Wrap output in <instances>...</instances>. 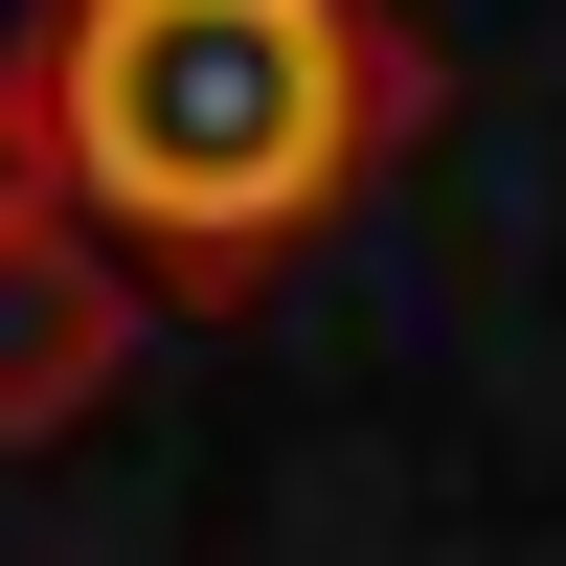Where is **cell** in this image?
Here are the masks:
<instances>
[{
	"mask_svg": "<svg viewBox=\"0 0 566 566\" xmlns=\"http://www.w3.org/2000/svg\"><path fill=\"white\" fill-rule=\"evenodd\" d=\"M386 114H408L386 0H69L23 45V159L69 181V227L159 250L181 295L317 250Z\"/></svg>",
	"mask_w": 566,
	"mask_h": 566,
	"instance_id": "cell-1",
	"label": "cell"
},
{
	"mask_svg": "<svg viewBox=\"0 0 566 566\" xmlns=\"http://www.w3.org/2000/svg\"><path fill=\"white\" fill-rule=\"evenodd\" d=\"M114 363H136L114 250H69V205H0V431H69Z\"/></svg>",
	"mask_w": 566,
	"mask_h": 566,
	"instance_id": "cell-2",
	"label": "cell"
}]
</instances>
